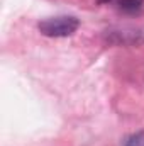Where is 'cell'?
Wrapping results in <instances>:
<instances>
[{"label": "cell", "instance_id": "obj_1", "mask_svg": "<svg viewBox=\"0 0 144 146\" xmlns=\"http://www.w3.org/2000/svg\"><path fill=\"white\" fill-rule=\"evenodd\" d=\"M80 22L73 15H59V17H51L44 19L39 22V31L41 34L48 37H66L71 36L78 29Z\"/></svg>", "mask_w": 144, "mask_h": 146}, {"label": "cell", "instance_id": "obj_2", "mask_svg": "<svg viewBox=\"0 0 144 146\" xmlns=\"http://www.w3.org/2000/svg\"><path fill=\"white\" fill-rule=\"evenodd\" d=\"M98 3H105V5H110L124 14H136L141 10L144 0H97Z\"/></svg>", "mask_w": 144, "mask_h": 146}, {"label": "cell", "instance_id": "obj_3", "mask_svg": "<svg viewBox=\"0 0 144 146\" xmlns=\"http://www.w3.org/2000/svg\"><path fill=\"white\" fill-rule=\"evenodd\" d=\"M124 146H144V131H139V133L131 134V136L126 139Z\"/></svg>", "mask_w": 144, "mask_h": 146}]
</instances>
